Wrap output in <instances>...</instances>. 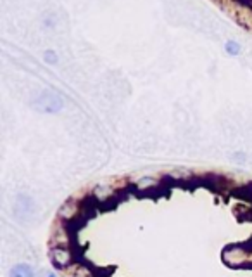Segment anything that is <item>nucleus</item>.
Returning a JSON list of instances; mask_svg holds the SVG:
<instances>
[{
    "mask_svg": "<svg viewBox=\"0 0 252 277\" xmlns=\"http://www.w3.org/2000/svg\"><path fill=\"white\" fill-rule=\"evenodd\" d=\"M33 108L40 113L55 114L64 108V99L54 90H44L31 101Z\"/></svg>",
    "mask_w": 252,
    "mask_h": 277,
    "instance_id": "f257e3e1",
    "label": "nucleus"
},
{
    "mask_svg": "<svg viewBox=\"0 0 252 277\" xmlns=\"http://www.w3.org/2000/svg\"><path fill=\"white\" fill-rule=\"evenodd\" d=\"M50 262L55 269H68L73 262V255H71L69 249L57 246L50 251Z\"/></svg>",
    "mask_w": 252,
    "mask_h": 277,
    "instance_id": "f03ea898",
    "label": "nucleus"
},
{
    "mask_svg": "<svg viewBox=\"0 0 252 277\" xmlns=\"http://www.w3.org/2000/svg\"><path fill=\"white\" fill-rule=\"evenodd\" d=\"M9 277H35V270L28 263H18L11 269Z\"/></svg>",
    "mask_w": 252,
    "mask_h": 277,
    "instance_id": "7ed1b4c3",
    "label": "nucleus"
},
{
    "mask_svg": "<svg viewBox=\"0 0 252 277\" xmlns=\"http://www.w3.org/2000/svg\"><path fill=\"white\" fill-rule=\"evenodd\" d=\"M225 52H227L230 57H237L242 52V45L237 40H227L225 42Z\"/></svg>",
    "mask_w": 252,
    "mask_h": 277,
    "instance_id": "20e7f679",
    "label": "nucleus"
},
{
    "mask_svg": "<svg viewBox=\"0 0 252 277\" xmlns=\"http://www.w3.org/2000/svg\"><path fill=\"white\" fill-rule=\"evenodd\" d=\"M42 59H44V62H45V64H48V66H55L59 62V55H57V52H55L54 49H47V51H44Z\"/></svg>",
    "mask_w": 252,
    "mask_h": 277,
    "instance_id": "39448f33",
    "label": "nucleus"
},
{
    "mask_svg": "<svg viewBox=\"0 0 252 277\" xmlns=\"http://www.w3.org/2000/svg\"><path fill=\"white\" fill-rule=\"evenodd\" d=\"M137 186L140 187V189H143L145 186H154V179H150V177H147V179H142L137 182Z\"/></svg>",
    "mask_w": 252,
    "mask_h": 277,
    "instance_id": "423d86ee",
    "label": "nucleus"
},
{
    "mask_svg": "<svg viewBox=\"0 0 252 277\" xmlns=\"http://www.w3.org/2000/svg\"><path fill=\"white\" fill-rule=\"evenodd\" d=\"M45 277H55V274H52V272H48V274H47V276H45Z\"/></svg>",
    "mask_w": 252,
    "mask_h": 277,
    "instance_id": "0eeeda50",
    "label": "nucleus"
}]
</instances>
